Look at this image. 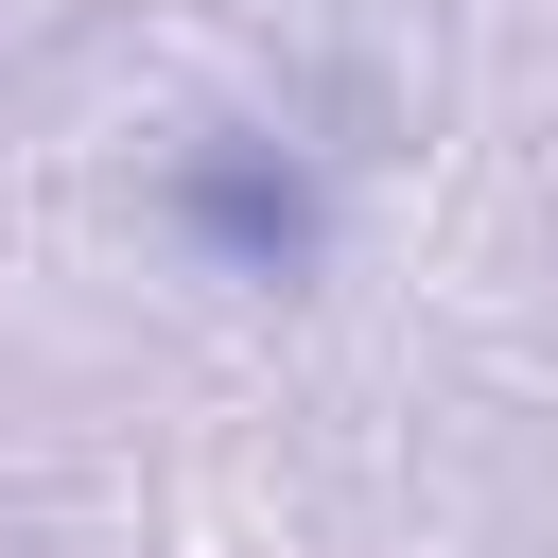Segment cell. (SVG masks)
Returning a JSON list of instances; mask_svg holds the SVG:
<instances>
[{"mask_svg":"<svg viewBox=\"0 0 558 558\" xmlns=\"http://www.w3.org/2000/svg\"><path fill=\"white\" fill-rule=\"evenodd\" d=\"M192 227H227L244 262H296V244H314L296 174H262V157H192Z\"/></svg>","mask_w":558,"mask_h":558,"instance_id":"cell-1","label":"cell"}]
</instances>
